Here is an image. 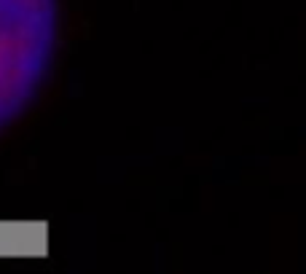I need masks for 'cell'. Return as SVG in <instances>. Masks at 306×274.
Listing matches in <instances>:
<instances>
[{
  "mask_svg": "<svg viewBox=\"0 0 306 274\" xmlns=\"http://www.w3.org/2000/svg\"><path fill=\"white\" fill-rule=\"evenodd\" d=\"M60 0H0V129L41 92L51 67Z\"/></svg>",
  "mask_w": 306,
  "mask_h": 274,
  "instance_id": "1",
  "label": "cell"
}]
</instances>
